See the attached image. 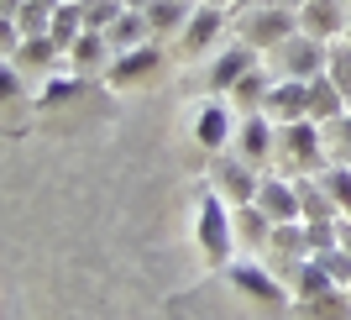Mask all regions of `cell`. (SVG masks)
<instances>
[{
  "label": "cell",
  "mask_w": 351,
  "mask_h": 320,
  "mask_svg": "<svg viewBox=\"0 0 351 320\" xmlns=\"http://www.w3.org/2000/svg\"><path fill=\"white\" fill-rule=\"evenodd\" d=\"M199 242H205L210 262L231 258V220H226V205L215 194H205V205H199Z\"/></svg>",
  "instance_id": "obj_1"
},
{
  "label": "cell",
  "mask_w": 351,
  "mask_h": 320,
  "mask_svg": "<svg viewBox=\"0 0 351 320\" xmlns=\"http://www.w3.org/2000/svg\"><path fill=\"white\" fill-rule=\"evenodd\" d=\"M252 205H257L273 226L299 220V210H304V205H299V190H289V184H278V179H263V190H257V200H252Z\"/></svg>",
  "instance_id": "obj_2"
},
{
  "label": "cell",
  "mask_w": 351,
  "mask_h": 320,
  "mask_svg": "<svg viewBox=\"0 0 351 320\" xmlns=\"http://www.w3.org/2000/svg\"><path fill=\"white\" fill-rule=\"evenodd\" d=\"M346 5L351 0H309L304 5V32L309 37H330V32H346L351 27V16H346Z\"/></svg>",
  "instance_id": "obj_3"
},
{
  "label": "cell",
  "mask_w": 351,
  "mask_h": 320,
  "mask_svg": "<svg viewBox=\"0 0 351 320\" xmlns=\"http://www.w3.org/2000/svg\"><path fill=\"white\" fill-rule=\"evenodd\" d=\"M267 116L273 121H304L309 116V79H289L267 95Z\"/></svg>",
  "instance_id": "obj_4"
},
{
  "label": "cell",
  "mask_w": 351,
  "mask_h": 320,
  "mask_svg": "<svg viewBox=\"0 0 351 320\" xmlns=\"http://www.w3.org/2000/svg\"><path fill=\"white\" fill-rule=\"evenodd\" d=\"M283 53H289V73H293V79H320V73L330 69V53L320 47V37H304V43H289Z\"/></svg>",
  "instance_id": "obj_5"
},
{
  "label": "cell",
  "mask_w": 351,
  "mask_h": 320,
  "mask_svg": "<svg viewBox=\"0 0 351 320\" xmlns=\"http://www.w3.org/2000/svg\"><path fill=\"white\" fill-rule=\"evenodd\" d=\"M341 105H346V95L336 89V79H330V73L309 79V116H315V121H330V116H341Z\"/></svg>",
  "instance_id": "obj_6"
},
{
  "label": "cell",
  "mask_w": 351,
  "mask_h": 320,
  "mask_svg": "<svg viewBox=\"0 0 351 320\" xmlns=\"http://www.w3.org/2000/svg\"><path fill=\"white\" fill-rule=\"evenodd\" d=\"M215 174H220V190L231 194L236 205H252V200H257V190H263V184H252V174L241 168V163H220Z\"/></svg>",
  "instance_id": "obj_7"
},
{
  "label": "cell",
  "mask_w": 351,
  "mask_h": 320,
  "mask_svg": "<svg viewBox=\"0 0 351 320\" xmlns=\"http://www.w3.org/2000/svg\"><path fill=\"white\" fill-rule=\"evenodd\" d=\"M231 278H236V284H241V289H247V294H257V299H267V305H283V289H278V284H273V278H267V273H257L252 262H236V268H231Z\"/></svg>",
  "instance_id": "obj_8"
},
{
  "label": "cell",
  "mask_w": 351,
  "mask_h": 320,
  "mask_svg": "<svg viewBox=\"0 0 351 320\" xmlns=\"http://www.w3.org/2000/svg\"><path fill=\"white\" fill-rule=\"evenodd\" d=\"M283 152H289L293 163H315V158H320V142H315V126H309V121H293V126L283 131Z\"/></svg>",
  "instance_id": "obj_9"
},
{
  "label": "cell",
  "mask_w": 351,
  "mask_h": 320,
  "mask_svg": "<svg viewBox=\"0 0 351 320\" xmlns=\"http://www.w3.org/2000/svg\"><path fill=\"white\" fill-rule=\"evenodd\" d=\"M247 69H252V53H247V47H236V53H226V58L210 69V84H215V89H236V79H247Z\"/></svg>",
  "instance_id": "obj_10"
},
{
  "label": "cell",
  "mask_w": 351,
  "mask_h": 320,
  "mask_svg": "<svg viewBox=\"0 0 351 320\" xmlns=\"http://www.w3.org/2000/svg\"><path fill=\"white\" fill-rule=\"evenodd\" d=\"M241 152H247V158H267V152H273V126H267V116H252L247 126H241Z\"/></svg>",
  "instance_id": "obj_11"
},
{
  "label": "cell",
  "mask_w": 351,
  "mask_h": 320,
  "mask_svg": "<svg viewBox=\"0 0 351 320\" xmlns=\"http://www.w3.org/2000/svg\"><path fill=\"white\" fill-rule=\"evenodd\" d=\"M147 69H158V47L142 43V47H132V53L110 69V79H116V84H126V79H136V73H147Z\"/></svg>",
  "instance_id": "obj_12"
},
{
  "label": "cell",
  "mask_w": 351,
  "mask_h": 320,
  "mask_svg": "<svg viewBox=\"0 0 351 320\" xmlns=\"http://www.w3.org/2000/svg\"><path fill=\"white\" fill-rule=\"evenodd\" d=\"M226 137H231V116H226L220 105H210L205 116H199V142L215 152V147H226Z\"/></svg>",
  "instance_id": "obj_13"
},
{
  "label": "cell",
  "mask_w": 351,
  "mask_h": 320,
  "mask_svg": "<svg viewBox=\"0 0 351 320\" xmlns=\"http://www.w3.org/2000/svg\"><path fill=\"white\" fill-rule=\"evenodd\" d=\"M79 11H84V5H73V0H69V5H63V0L53 5V43H58V47L73 43V32H79V21H84Z\"/></svg>",
  "instance_id": "obj_14"
},
{
  "label": "cell",
  "mask_w": 351,
  "mask_h": 320,
  "mask_svg": "<svg viewBox=\"0 0 351 320\" xmlns=\"http://www.w3.org/2000/svg\"><path fill=\"white\" fill-rule=\"evenodd\" d=\"M299 205L309 210V220H330V210H336V205H330V190H325V179H320V190H315V184H299Z\"/></svg>",
  "instance_id": "obj_15"
},
{
  "label": "cell",
  "mask_w": 351,
  "mask_h": 320,
  "mask_svg": "<svg viewBox=\"0 0 351 320\" xmlns=\"http://www.w3.org/2000/svg\"><path fill=\"white\" fill-rule=\"evenodd\" d=\"M121 21V0H84V27L100 32V27H116Z\"/></svg>",
  "instance_id": "obj_16"
},
{
  "label": "cell",
  "mask_w": 351,
  "mask_h": 320,
  "mask_svg": "<svg viewBox=\"0 0 351 320\" xmlns=\"http://www.w3.org/2000/svg\"><path fill=\"white\" fill-rule=\"evenodd\" d=\"M299 289H304V299H320L325 289H330V273H325V262H299Z\"/></svg>",
  "instance_id": "obj_17"
},
{
  "label": "cell",
  "mask_w": 351,
  "mask_h": 320,
  "mask_svg": "<svg viewBox=\"0 0 351 320\" xmlns=\"http://www.w3.org/2000/svg\"><path fill=\"white\" fill-rule=\"evenodd\" d=\"M215 32H220V11H199V16L189 21V53H199Z\"/></svg>",
  "instance_id": "obj_18"
},
{
  "label": "cell",
  "mask_w": 351,
  "mask_h": 320,
  "mask_svg": "<svg viewBox=\"0 0 351 320\" xmlns=\"http://www.w3.org/2000/svg\"><path fill=\"white\" fill-rule=\"evenodd\" d=\"M289 32H293L289 16H257V21H252V37H263V43L267 37H289Z\"/></svg>",
  "instance_id": "obj_19"
},
{
  "label": "cell",
  "mask_w": 351,
  "mask_h": 320,
  "mask_svg": "<svg viewBox=\"0 0 351 320\" xmlns=\"http://www.w3.org/2000/svg\"><path fill=\"white\" fill-rule=\"evenodd\" d=\"M325 190H330V200H336L341 210H351V174H346V168L325 174Z\"/></svg>",
  "instance_id": "obj_20"
},
{
  "label": "cell",
  "mask_w": 351,
  "mask_h": 320,
  "mask_svg": "<svg viewBox=\"0 0 351 320\" xmlns=\"http://www.w3.org/2000/svg\"><path fill=\"white\" fill-rule=\"evenodd\" d=\"M330 79H336V89L351 100V53L341 47V53H330Z\"/></svg>",
  "instance_id": "obj_21"
},
{
  "label": "cell",
  "mask_w": 351,
  "mask_h": 320,
  "mask_svg": "<svg viewBox=\"0 0 351 320\" xmlns=\"http://www.w3.org/2000/svg\"><path fill=\"white\" fill-rule=\"evenodd\" d=\"M53 53H58L53 37H27V47H21V58H27V63H53Z\"/></svg>",
  "instance_id": "obj_22"
},
{
  "label": "cell",
  "mask_w": 351,
  "mask_h": 320,
  "mask_svg": "<svg viewBox=\"0 0 351 320\" xmlns=\"http://www.w3.org/2000/svg\"><path fill=\"white\" fill-rule=\"evenodd\" d=\"M69 95H79V79H47V89L37 95L43 105H58V100H69Z\"/></svg>",
  "instance_id": "obj_23"
},
{
  "label": "cell",
  "mask_w": 351,
  "mask_h": 320,
  "mask_svg": "<svg viewBox=\"0 0 351 320\" xmlns=\"http://www.w3.org/2000/svg\"><path fill=\"white\" fill-rule=\"evenodd\" d=\"M178 11H189V0H158L152 5V27H173Z\"/></svg>",
  "instance_id": "obj_24"
},
{
  "label": "cell",
  "mask_w": 351,
  "mask_h": 320,
  "mask_svg": "<svg viewBox=\"0 0 351 320\" xmlns=\"http://www.w3.org/2000/svg\"><path fill=\"white\" fill-rule=\"evenodd\" d=\"M100 43H105L100 32H84V37L73 43V58H79V63H95V58H100Z\"/></svg>",
  "instance_id": "obj_25"
},
{
  "label": "cell",
  "mask_w": 351,
  "mask_h": 320,
  "mask_svg": "<svg viewBox=\"0 0 351 320\" xmlns=\"http://www.w3.org/2000/svg\"><path fill=\"white\" fill-rule=\"evenodd\" d=\"M231 95H236L241 105H257V100H263V79H257V73H247V79H236Z\"/></svg>",
  "instance_id": "obj_26"
},
{
  "label": "cell",
  "mask_w": 351,
  "mask_h": 320,
  "mask_svg": "<svg viewBox=\"0 0 351 320\" xmlns=\"http://www.w3.org/2000/svg\"><path fill=\"white\" fill-rule=\"evenodd\" d=\"M126 5H132V11H152V5H158V0H126Z\"/></svg>",
  "instance_id": "obj_27"
},
{
  "label": "cell",
  "mask_w": 351,
  "mask_h": 320,
  "mask_svg": "<svg viewBox=\"0 0 351 320\" xmlns=\"http://www.w3.org/2000/svg\"><path fill=\"white\" fill-rule=\"evenodd\" d=\"M341 242H346V252H351V226H341Z\"/></svg>",
  "instance_id": "obj_28"
},
{
  "label": "cell",
  "mask_w": 351,
  "mask_h": 320,
  "mask_svg": "<svg viewBox=\"0 0 351 320\" xmlns=\"http://www.w3.org/2000/svg\"><path fill=\"white\" fill-rule=\"evenodd\" d=\"M341 131H346V142H351V116H346V121H341Z\"/></svg>",
  "instance_id": "obj_29"
},
{
  "label": "cell",
  "mask_w": 351,
  "mask_h": 320,
  "mask_svg": "<svg viewBox=\"0 0 351 320\" xmlns=\"http://www.w3.org/2000/svg\"><path fill=\"white\" fill-rule=\"evenodd\" d=\"M11 11H16V0H5V16H11Z\"/></svg>",
  "instance_id": "obj_30"
},
{
  "label": "cell",
  "mask_w": 351,
  "mask_h": 320,
  "mask_svg": "<svg viewBox=\"0 0 351 320\" xmlns=\"http://www.w3.org/2000/svg\"><path fill=\"white\" fill-rule=\"evenodd\" d=\"M346 32H351V27H346Z\"/></svg>",
  "instance_id": "obj_31"
}]
</instances>
